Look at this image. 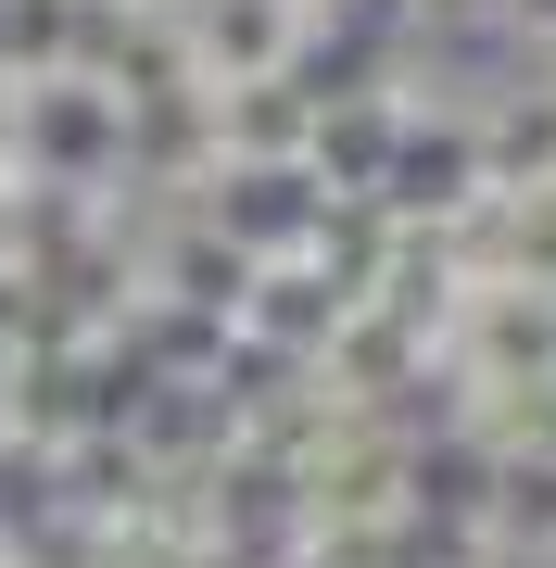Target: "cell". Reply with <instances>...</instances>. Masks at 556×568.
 Returning a JSON list of instances; mask_svg holds the SVG:
<instances>
[{"mask_svg":"<svg viewBox=\"0 0 556 568\" xmlns=\"http://www.w3.org/2000/svg\"><path fill=\"white\" fill-rule=\"evenodd\" d=\"M494 26H518V39H556V0H494Z\"/></svg>","mask_w":556,"mask_h":568,"instance_id":"obj_1","label":"cell"}]
</instances>
